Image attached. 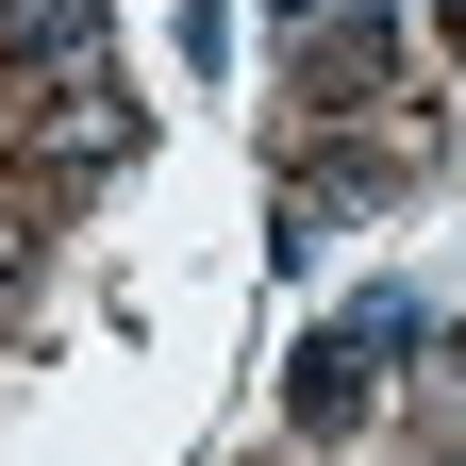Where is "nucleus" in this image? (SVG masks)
Segmentation results:
<instances>
[{"label":"nucleus","instance_id":"nucleus-2","mask_svg":"<svg viewBox=\"0 0 466 466\" xmlns=\"http://www.w3.org/2000/svg\"><path fill=\"white\" fill-rule=\"evenodd\" d=\"M0 283H34V217L17 200H0Z\"/></svg>","mask_w":466,"mask_h":466},{"label":"nucleus","instance_id":"nucleus-1","mask_svg":"<svg viewBox=\"0 0 466 466\" xmlns=\"http://www.w3.org/2000/svg\"><path fill=\"white\" fill-rule=\"evenodd\" d=\"M367 350H400V300H367L350 333L300 350V433H350V417H367Z\"/></svg>","mask_w":466,"mask_h":466}]
</instances>
